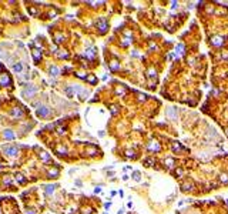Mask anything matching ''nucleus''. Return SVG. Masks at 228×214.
Here are the masks:
<instances>
[{"instance_id":"nucleus-1","label":"nucleus","mask_w":228,"mask_h":214,"mask_svg":"<svg viewBox=\"0 0 228 214\" xmlns=\"http://www.w3.org/2000/svg\"><path fill=\"white\" fill-rule=\"evenodd\" d=\"M37 90H39L37 87L32 86V84H29V86H26V89L23 90V93H21V94H23V97H24V99H30V97L34 94Z\"/></svg>"},{"instance_id":"nucleus-2","label":"nucleus","mask_w":228,"mask_h":214,"mask_svg":"<svg viewBox=\"0 0 228 214\" xmlns=\"http://www.w3.org/2000/svg\"><path fill=\"white\" fill-rule=\"evenodd\" d=\"M97 29H99V32L101 34H104L107 30H108V23H107V20H105L104 17H101L99 21H97Z\"/></svg>"},{"instance_id":"nucleus-3","label":"nucleus","mask_w":228,"mask_h":214,"mask_svg":"<svg viewBox=\"0 0 228 214\" xmlns=\"http://www.w3.org/2000/svg\"><path fill=\"white\" fill-rule=\"evenodd\" d=\"M3 148H4V151L9 157H16L19 154V148L16 146H4Z\"/></svg>"},{"instance_id":"nucleus-4","label":"nucleus","mask_w":228,"mask_h":214,"mask_svg":"<svg viewBox=\"0 0 228 214\" xmlns=\"http://www.w3.org/2000/svg\"><path fill=\"white\" fill-rule=\"evenodd\" d=\"M37 114L40 116V117H49V116L52 114V110H50V107H47V106H40V107L37 109Z\"/></svg>"},{"instance_id":"nucleus-5","label":"nucleus","mask_w":228,"mask_h":214,"mask_svg":"<svg viewBox=\"0 0 228 214\" xmlns=\"http://www.w3.org/2000/svg\"><path fill=\"white\" fill-rule=\"evenodd\" d=\"M211 44L212 46H215V47H220V46H222L224 44V37L222 36H214V37H211Z\"/></svg>"},{"instance_id":"nucleus-6","label":"nucleus","mask_w":228,"mask_h":214,"mask_svg":"<svg viewBox=\"0 0 228 214\" xmlns=\"http://www.w3.org/2000/svg\"><path fill=\"white\" fill-rule=\"evenodd\" d=\"M167 116H168L171 120H176L177 117H178V110H177V107H170V109H167Z\"/></svg>"},{"instance_id":"nucleus-7","label":"nucleus","mask_w":228,"mask_h":214,"mask_svg":"<svg viewBox=\"0 0 228 214\" xmlns=\"http://www.w3.org/2000/svg\"><path fill=\"white\" fill-rule=\"evenodd\" d=\"M10 83H12V80H10V77L7 74H1L0 76V86L7 87V86H10Z\"/></svg>"},{"instance_id":"nucleus-8","label":"nucleus","mask_w":228,"mask_h":214,"mask_svg":"<svg viewBox=\"0 0 228 214\" xmlns=\"http://www.w3.org/2000/svg\"><path fill=\"white\" fill-rule=\"evenodd\" d=\"M148 150L150 151H160L161 146H160V143H157V141H150L148 143Z\"/></svg>"},{"instance_id":"nucleus-9","label":"nucleus","mask_w":228,"mask_h":214,"mask_svg":"<svg viewBox=\"0 0 228 214\" xmlns=\"http://www.w3.org/2000/svg\"><path fill=\"white\" fill-rule=\"evenodd\" d=\"M49 74L53 76V77L59 76V74H60V69H59L57 66H50V67H49Z\"/></svg>"},{"instance_id":"nucleus-10","label":"nucleus","mask_w":228,"mask_h":214,"mask_svg":"<svg viewBox=\"0 0 228 214\" xmlns=\"http://www.w3.org/2000/svg\"><path fill=\"white\" fill-rule=\"evenodd\" d=\"M185 53V47H184V44L183 43H180V44H177L176 47V56L178 57V56H181V54H184Z\"/></svg>"},{"instance_id":"nucleus-11","label":"nucleus","mask_w":228,"mask_h":214,"mask_svg":"<svg viewBox=\"0 0 228 214\" xmlns=\"http://www.w3.org/2000/svg\"><path fill=\"white\" fill-rule=\"evenodd\" d=\"M181 188H183V191H193L194 184L193 183H184V184L181 186Z\"/></svg>"},{"instance_id":"nucleus-12","label":"nucleus","mask_w":228,"mask_h":214,"mask_svg":"<svg viewBox=\"0 0 228 214\" xmlns=\"http://www.w3.org/2000/svg\"><path fill=\"white\" fill-rule=\"evenodd\" d=\"M164 164L167 166V167H176V160H174L173 157H167V159L164 160Z\"/></svg>"},{"instance_id":"nucleus-13","label":"nucleus","mask_w":228,"mask_h":214,"mask_svg":"<svg viewBox=\"0 0 228 214\" xmlns=\"http://www.w3.org/2000/svg\"><path fill=\"white\" fill-rule=\"evenodd\" d=\"M218 181L222 183V184H227L228 183V174L227 173H221V174L218 176Z\"/></svg>"},{"instance_id":"nucleus-14","label":"nucleus","mask_w":228,"mask_h":214,"mask_svg":"<svg viewBox=\"0 0 228 214\" xmlns=\"http://www.w3.org/2000/svg\"><path fill=\"white\" fill-rule=\"evenodd\" d=\"M66 94L69 96V97H73L74 96V93H76V90H74V86H69V87H66Z\"/></svg>"},{"instance_id":"nucleus-15","label":"nucleus","mask_w":228,"mask_h":214,"mask_svg":"<svg viewBox=\"0 0 228 214\" xmlns=\"http://www.w3.org/2000/svg\"><path fill=\"white\" fill-rule=\"evenodd\" d=\"M86 56H87L88 59H94V57H96V49H94V47L87 49V51H86Z\"/></svg>"},{"instance_id":"nucleus-16","label":"nucleus","mask_w":228,"mask_h":214,"mask_svg":"<svg viewBox=\"0 0 228 214\" xmlns=\"http://www.w3.org/2000/svg\"><path fill=\"white\" fill-rule=\"evenodd\" d=\"M3 134H4V137H6L7 140H13V139H14V133L12 132V130H4Z\"/></svg>"},{"instance_id":"nucleus-17","label":"nucleus","mask_w":228,"mask_h":214,"mask_svg":"<svg viewBox=\"0 0 228 214\" xmlns=\"http://www.w3.org/2000/svg\"><path fill=\"white\" fill-rule=\"evenodd\" d=\"M54 188H56V184H49V186L44 187V191H46V194H52L54 191Z\"/></svg>"},{"instance_id":"nucleus-18","label":"nucleus","mask_w":228,"mask_h":214,"mask_svg":"<svg viewBox=\"0 0 228 214\" xmlns=\"http://www.w3.org/2000/svg\"><path fill=\"white\" fill-rule=\"evenodd\" d=\"M110 69H111V71H117V70L120 69V64H118V62L113 60V62L110 63Z\"/></svg>"},{"instance_id":"nucleus-19","label":"nucleus","mask_w":228,"mask_h":214,"mask_svg":"<svg viewBox=\"0 0 228 214\" xmlns=\"http://www.w3.org/2000/svg\"><path fill=\"white\" fill-rule=\"evenodd\" d=\"M10 114L13 116V117H21L23 113H21V110H20L19 107H16V109H13V110H12V113H10Z\"/></svg>"},{"instance_id":"nucleus-20","label":"nucleus","mask_w":228,"mask_h":214,"mask_svg":"<svg viewBox=\"0 0 228 214\" xmlns=\"http://www.w3.org/2000/svg\"><path fill=\"white\" fill-rule=\"evenodd\" d=\"M131 177H133L134 181H141V173L136 170V171H133V176H131Z\"/></svg>"},{"instance_id":"nucleus-21","label":"nucleus","mask_w":228,"mask_h":214,"mask_svg":"<svg viewBox=\"0 0 228 214\" xmlns=\"http://www.w3.org/2000/svg\"><path fill=\"white\" fill-rule=\"evenodd\" d=\"M154 164H156V160H154V159H150V157L144 161V166H145V167H151V166H154Z\"/></svg>"},{"instance_id":"nucleus-22","label":"nucleus","mask_w":228,"mask_h":214,"mask_svg":"<svg viewBox=\"0 0 228 214\" xmlns=\"http://www.w3.org/2000/svg\"><path fill=\"white\" fill-rule=\"evenodd\" d=\"M33 57H34L36 62H40V60H41V53H40L39 50H34V51H33Z\"/></svg>"},{"instance_id":"nucleus-23","label":"nucleus","mask_w":228,"mask_h":214,"mask_svg":"<svg viewBox=\"0 0 228 214\" xmlns=\"http://www.w3.org/2000/svg\"><path fill=\"white\" fill-rule=\"evenodd\" d=\"M147 76H148V77H153V79H156V77H157V71H156L154 69H150V70L147 71Z\"/></svg>"},{"instance_id":"nucleus-24","label":"nucleus","mask_w":228,"mask_h":214,"mask_svg":"<svg viewBox=\"0 0 228 214\" xmlns=\"http://www.w3.org/2000/svg\"><path fill=\"white\" fill-rule=\"evenodd\" d=\"M47 176H49L50 179H56V177L59 176V171H57V170H50V171L47 173Z\"/></svg>"},{"instance_id":"nucleus-25","label":"nucleus","mask_w":228,"mask_h":214,"mask_svg":"<svg viewBox=\"0 0 228 214\" xmlns=\"http://www.w3.org/2000/svg\"><path fill=\"white\" fill-rule=\"evenodd\" d=\"M86 80H87L88 83H91V84H96V83H97V77H96V76H88Z\"/></svg>"},{"instance_id":"nucleus-26","label":"nucleus","mask_w":228,"mask_h":214,"mask_svg":"<svg viewBox=\"0 0 228 214\" xmlns=\"http://www.w3.org/2000/svg\"><path fill=\"white\" fill-rule=\"evenodd\" d=\"M56 43H61V42H64V36L63 34H56Z\"/></svg>"},{"instance_id":"nucleus-27","label":"nucleus","mask_w":228,"mask_h":214,"mask_svg":"<svg viewBox=\"0 0 228 214\" xmlns=\"http://www.w3.org/2000/svg\"><path fill=\"white\" fill-rule=\"evenodd\" d=\"M13 70H14V71H21V70H23V63L14 64V66H13Z\"/></svg>"},{"instance_id":"nucleus-28","label":"nucleus","mask_w":228,"mask_h":214,"mask_svg":"<svg viewBox=\"0 0 228 214\" xmlns=\"http://www.w3.org/2000/svg\"><path fill=\"white\" fill-rule=\"evenodd\" d=\"M125 156H127V157H130V159H136V153H134L133 150H128V151L125 153Z\"/></svg>"},{"instance_id":"nucleus-29","label":"nucleus","mask_w":228,"mask_h":214,"mask_svg":"<svg viewBox=\"0 0 228 214\" xmlns=\"http://www.w3.org/2000/svg\"><path fill=\"white\" fill-rule=\"evenodd\" d=\"M40 157H41L44 161H50V156H49L47 153H41V154H40Z\"/></svg>"},{"instance_id":"nucleus-30","label":"nucleus","mask_w":228,"mask_h":214,"mask_svg":"<svg viewBox=\"0 0 228 214\" xmlns=\"http://www.w3.org/2000/svg\"><path fill=\"white\" fill-rule=\"evenodd\" d=\"M57 153H59V154H61V156H64V154L67 153V148H64V147L57 148Z\"/></svg>"},{"instance_id":"nucleus-31","label":"nucleus","mask_w":228,"mask_h":214,"mask_svg":"<svg viewBox=\"0 0 228 214\" xmlns=\"http://www.w3.org/2000/svg\"><path fill=\"white\" fill-rule=\"evenodd\" d=\"M17 180H19V183H26V179L21 174H17Z\"/></svg>"},{"instance_id":"nucleus-32","label":"nucleus","mask_w":228,"mask_h":214,"mask_svg":"<svg viewBox=\"0 0 228 214\" xmlns=\"http://www.w3.org/2000/svg\"><path fill=\"white\" fill-rule=\"evenodd\" d=\"M131 56H133V57H140V53H137V50H133V51H131Z\"/></svg>"},{"instance_id":"nucleus-33","label":"nucleus","mask_w":228,"mask_h":214,"mask_svg":"<svg viewBox=\"0 0 228 214\" xmlns=\"http://www.w3.org/2000/svg\"><path fill=\"white\" fill-rule=\"evenodd\" d=\"M100 191H101V187H96V188H94V193H96V194L100 193Z\"/></svg>"},{"instance_id":"nucleus-34","label":"nucleus","mask_w":228,"mask_h":214,"mask_svg":"<svg viewBox=\"0 0 228 214\" xmlns=\"http://www.w3.org/2000/svg\"><path fill=\"white\" fill-rule=\"evenodd\" d=\"M177 6H178L177 1H173V3H171V7H173V9H177Z\"/></svg>"},{"instance_id":"nucleus-35","label":"nucleus","mask_w":228,"mask_h":214,"mask_svg":"<svg viewBox=\"0 0 228 214\" xmlns=\"http://www.w3.org/2000/svg\"><path fill=\"white\" fill-rule=\"evenodd\" d=\"M91 211H93L91 208H86V210H84V214H91Z\"/></svg>"},{"instance_id":"nucleus-36","label":"nucleus","mask_w":228,"mask_h":214,"mask_svg":"<svg viewBox=\"0 0 228 214\" xmlns=\"http://www.w3.org/2000/svg\"><path fill=\"white\" fill-rule=\"evenodd\" d=\"M59 56H60V57H63V59H66L69 54H67V53H61V54H59Z\"/></svg>"},{"instance_id":"nucleus-37","label":"nucleus","mask_w":228,"mask_h":214,"mask_svg":"<svg viewBox=\"0 0 228 214\" xmlns=\"http://www.w3.org/2000/svg\"><path fill=\"white\" fill-rule=\"evenodd\" d=\"M116 109H117V107H111V113H113V114H116V113L118 112V110H116Z\"/></svg>"},{"instance_id":"nucleus-38","label":"nucleus","mask_w":228,"mask_h":214,"mask_svg":"<svg viewBox=\"0 0 228 214\" xmlns=\"http://www.w3.org/2000/svg\"><path fill=\"white\" fill-rule=\"evenodd\" d=\"M104 207H105V210H108V208H110V207H111V203H107V204H105Z\"/></svg>"},{"instance_id":"nucleus-39","label":"nucleus","mask_w":228,"mask_h":214,"mask_svg":"<svg viewBox=\"0 0 228 214\" xmlns=\"http://www.w3.org/2000/svg\"><path fill=\"white\" fill-rule=\"evenodd\" d=\"M151 49L156 50V49H157V46H156V44H150V50H151Z\"/></svg>"},{"instance_id":"nucleus-40","label":"nucleus","mask_w":228,"mask_h":214,"mask_svg":"<svg viewBox=\"0 0 228 214\" xmlns=\"http://www.w3.org/2000/svg\"><path fill=\"white\" fill-rule=\"evenodd\" d=\"M117 214H124V208H120V210H118V213Z\"/></svg>"},{"instance_id":"nucleus-41","label":"nucleus","mask_w":228,"mask_h":214,"mask_svg":"<svg viewBox=\"0 0 228 214\" xmlns=\"http://www.w3.org/2000/svg\"><path fill=\"white\" fill-rule=\"evenodd\" d=\"M123 180H124V181L128 180V176H127V174H125V176H123Z\"/></svg>"},{"instance_id":"nucleus-42","label":"nucleus","mask_w":228,"mask_h":214,"mask_svg":"<svg viewBox=\"0 0 228 214\" xmlns=\"http://www.w3.org/2000/svg\"><path fill=\"white\" fill-rule=\"evenodd\" d=\"M27 214H34V213H32V210H27Z\"/></svg>"},{"instance_id":"nucleus-43","label":"nucleus","mask_w":228,"mask_h":214,"mask_svg":"<svg viewBox=\"0 0 228 214\" xmlns=\"http://www.w3.org/2000/svg\"><path fill=\"white\" fill-rule=\"evenodd\" d=\"M227 136H228V129H227Z\"/></svg>"}]
</instances>
